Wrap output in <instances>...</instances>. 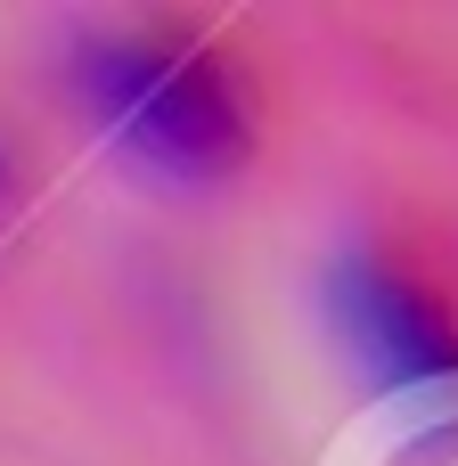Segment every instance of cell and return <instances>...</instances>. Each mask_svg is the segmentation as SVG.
I'll return each mask as SVG.
<instances>
[{
	"label": "cell",
	"instance_id": "cell-1",
	"mask_svg": "<svg viewBox=\"0 0 458 466\" xmlns=\"http://www.w3.org/2000/svg\"><path fill=\"white\" fill-rule=\"evenodd\" d=\"M82 98L123 164L172 188H213L254 156V115L229 66L172 33H107L82 49Z\"/></svg>",
	"mask_w": 458,
	"mask_h": 466
},
{
	"label": "cell",
	"instance_id": "cell-2",
	"mask_svg": "<svg viewBox=\"0 0 458 466\" xmlns=\"http://www.w3.org/2000/svg\"><path fill=\"white\" fill-rule=\"evenodd\" d=\"M328 328L344 360L393 401H458V311L402 262L344 254L328 270Z\"/></svg>",
	"mask_w": 458,
	"mask_h": 466
},
{
	"label": "cell",
	"instance_id": "cell-3",
	"mask_svg": "<svg viewBox=\"0 0 458 466\" xmlns=\"http://www.w3.org/2000/svg\"><path fill=\"white\" fill-rule=\"evenodd\" d=\"M16 205V172H8V156H0V213Z\"/></svg>",
	"mask_w": 458,
	"mask_h": 466
}]
</instances>
